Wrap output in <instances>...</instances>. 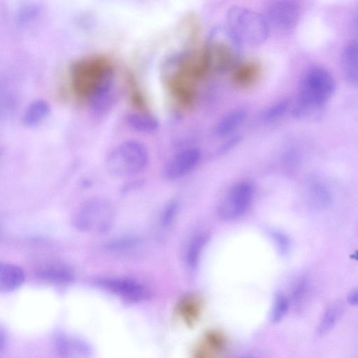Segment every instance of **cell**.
Here are the masks:
<instances>
[{"instance_id":"obj_1","label":"cell","mask_w":358,"mask_h":358,"mask_svg":"<svg viewBox=\"0 0 358 358\" xmlns=\"http://www.w3.org/2000/svg\"><path fill=\"white\" fill-rule=\"evenodd\" d=\"M71 84L74 94L87 103L100 92L115 85L111 62L101 56L78 60L71 68Z\"/></svg>"},{"instance_id":"obj_2","label":"cell","mask_w":358,"mask_h":358,"mask_svg":"<svg viewBox=\"0 0 358 358\" xmlns=\"http://www.w3.org/2000/svg\"><path fill=\"white\" fill-rule=\"evenodd\" d=\"M336 83L331 73L321 66H313L303 74L298 99L292 108L297 118L316 115L333 95Z\"/></svg>"},{"instance_id":"obj_3","label":"cell","mask_w":358,"mask_h":358,"mask_svg":"<svg viewBox=\"0 0 358 358\" xmlns=\"http://www.w3.org/2000/svg\"><path fill=\"white\" fill-rule=\"evenodd\" d=\"M226 23L227 32L240 46L259 45L266 41L270 31L263 15L241 6L227 10Z\"/></svg>"},{"instance_id":"obj_4","label":"cell","mask_w":358,"mask_h":358,"mask_svg":"<svg viewBox=\"0 0 358 358\" xmlns=\"http://www.w3.org/2000/svg\"><path fill=\"white\" fill-rule=\"evenodd\" d=\"M148 160V151L141 142L127 140L119 144L108 154L106 168L111 176L127 177L143 170Z\"/></svg>"},{"instance_id":"obj_5","label":"cell","mask_w":358,"mask_h":358,"mask_svg":"<svg viewBox=\"0 0 358 358\" xmlns=\"http://www.w3.org/2000/svg\"><path fill=\"white\" fill-rule=\"evenodd\" d=\"M115 218V210L108 201L94 199L83 203L76 210L73 222L83 232L101 234L108 231Z\"/></svg>"},{"instance_id":"obj_6","label":"cell","mask_w":358,"mask_h":358,"mask_svg":"<svg viewBox=\"0 0 358 358\" xmlns=\"http://www.w3.org/2000/svg\"><path fill=\"white\" fill-rule=\"evenodd\" d=\"M253 195L254 189L250 182L242 181L234 185L218 206L219 216L226 221L238 219L248 210Z\"/></svg>"},{"instance_id":"obj_7","label":"cell","mask_w":358,"mask_h":358,"mask_svg":"<svg viewBox=\"0 0 358 358\" xmlns=\"http://www.w3.org/2000/svg\"><path fill=\"white\" fill-rule=\"evenodd\" d=\"M300 6L292 0L271 1L266 7L265 17L269 28L283 33L293 30L300 18Z\"/></svg>"},{"instance_id":"obj_8","label":"cell","mask_w":358,"mask_h":358,"mask_svg":"<svg viewBox=\"0 0 358 358\" xmlns=\"http://www.w3.org/2000/svg\"><path fill=\"white\" fill-rule=\"evenodd\" d=\"M96 283L103 289L133 302L142 301L149 297L147 287L131 278H101L96 280Z\"/></svg>"},{"instance_id":"obj_9","label":"cell","mask_w":358,"mask_h":358,"mask_svg":"<svg viewBox=\"0 0 358 358\" xmlns=\"http://www.w3.org/2000/svg\"><path fill=\"white\" fill-rule=\"evenodd\" d=\"M201 152L197 148H188L176 154L166 164L164 174L166 179L176 180L192 172L199 164Z\"/></svg>"},{"instance_id":"obj_10","label":"cell","mask_w":358,"mask_h":358,"mask_svg":"<svg viewBox=\"0 0 358 358\" xmlns=\"http://www.w3.org/2000/svg\"><path fill=\"white\" fill-rule=\"evenodd\" d=\"M55 348L59 358H90L92 348L85 341L66 335L59 334L55 339Z\"/></svg>"},{"instance_id":"obj_11","label":"cell","mask_w":358,"mask_h":358,"mask_svg":"<svg viewBox=\"0 0 358 358\" xmlns=\"http://www.w3.org/2000/svg\"><path fill=\"white\" fill-rule=\"evenodd\" d=\"M341 69L345 80L358 87V41L348 43L341 55Z\"/></svg>"},{"instance_id":"obj_12","label":"cell","mask_w":358,"mask_h":358,"mask_svg":"<svg viewBox=\"0 0 358 358\" xmlns=\"http://www.w3.org/2000/svg\"><path fill=\"white\" fill-rule=\"evenodd\" d=\"M25 275L19 266L9 264H0V290L9 292L18 289L24 282Z\"/></svg>"},{"instance_id":"obj_13","label":"cell","mask_w":358,"mask_h":358,"mask_svg":"<svg viewBox=\"0 0 358 358\" xmlns=\"http://www.w3.org/2000/svg\"><path fill=\"white\" fill-rule=\"evenodd\" d=\"M344 313L345 306L343 303L336 301L329 304L317 325L316 335L321 337L329 333L340 321Z\"/></svg>"},{"instance_id":"obj_14","label":"cell","mask_w":358,"mask_h":358,"mask_svg":"<svg viewBox=\"0 0 358 358\" xmlns=\"http://www.w3.org/2000/svg\"><path fill=\"white\" fill-rule=\"evenodd\" d=\"M50 103L43 99L31 101L25 108L22 120L27 127H34L43 122L50 115Z\"/></svg>"},{"instance_id":"obj_15","label":"cell","mask_w":358,"mask_h":358,"mask_svg":"<svg viewBox=\"0 0 358 358\" xmlns=\"http://www.w3.org/2000/svg\"><path fill=\"white\" fill-rule=\"evenodd\" d=\"M127 124L134 131L152 134L158 130L159 122L153 115L144 112L130 113L125 117Z\"/></svg>"},{"instance_id":"obj_16","label":"cell","mask_w":358,"mask_h":358,"mask_svg":"<svg viewBox=\"0 0 358 358\" xmlns=\"http://www.w3.org/2000/svg\"><path fill=\"white\" fill-rule=\"evenodd\" d=\"M247 112L237 108L226 114L216 124L214 133L217 136L224 137L236 131L245 121Z\"/></svg>"},{"instance_id":"obj_17","label":"cell","mask_w":358,"mask_h":358,"mask_svg":"<svg viewBox=\"0 0 358 358\" xmlns=\"http://www.w3.org/2000/svg\"><path fill=\"white\" fill-rule=\"evenodd\" d=\"M36 276L43 281L54 284L71 282L74 278L72 271L63 265L50 264L40 268Z\"/></svg>"},{"instance_id":"obj_18","label":"cell","mask_w":358,"mask_h":358,"mask_svg":"<svg viewBox=\"0 0 358 358\" xmlns=\"http://www.w3.org/2000/svg\"><path fill=\"white\" fill-rule=\"evenodd\" d=\"M308 196L311 205L317 208H325L331 201L328 188L322 182L313 181L308 189Z\"/></svg>"},{"instance_id":"obj_19","label":"cell","mask_w":358,"mask_h":358,"mask_svg":"<svg viewBox=\"0 0 358 358\" xmlns=\"http://www.w3.org/2000/svg\"><path fill=\"white\" fill-rule=\"evenodd\" d=\"M207 241L208 237L204 234H199L190 241L185 255V261L189 269L194 271L197 267Z\"/></svg>"},{"instance_id":"obj_20","label":"cell","mask_w":358,"mask_h":358,"mask_svg":"<svg viewBox=\"0 0 358 358\" xmlns=\"http://www.w3.org/2000/svg\"><path fill=\"white\" fill-rule=\"evenodd\" d=\"M291 301L283 293H277L273 300L269 312V321L272 324L280 322L287 315L290 308Z\"/></svg>"},{"instance_id":"obj_21","label":"cell","mask_w":358,"mask_h":358,"mask_svg":"<svg viewBox=\"0 0 358 358\" xmlns=\"http://www.w3.org/2000/svg\"><path fill=\"white\" fill-rule=\"evenodd\" d=\"M292 108L289 99L278 101L265 108L261 113V119L265 122H273L282 118Z\"/></svg>"},{"instance_id":"obj_22","label":"cell","mask_w":358,"mask_h":358,"mask_svg":"<svg viewBox=\"0 0 358 358\" xmlns=\"http://www.w3.org/2000/svg\"><path fill=\"white\" fill-rule=\"evenodd\" d=\"M40 11V6L34 3L23 5L17 12V22L24 24L32 20Z\"/></svg>"},{"instance_id":"obj_23","label":"cell","mask_w":358,"mask_h":358,"mask_svg":"<svg viewBox=\"0 0 358 358\" xmlns=\"http://www.w3.org/2000/svg\"><path fill=\"white\" fill-rule=\"evenodd\" d=\"M257 73V67L251 64L240 66L235 76L236 81L242 85L248 83L255 78Z\"/></svg>"},{"instance_id":"obj_24","label":"cell","mask_w":358,"mask_h":358,"mask_svg":"<svg viewBox=\"0 0 358 358\" xmlns=\"http://www.w3.org/2000/svg\"><path fill=\"white\" fill-rule=\"evenodd\" d=\"M178 210V203L176 200L170 201L165 206L161 217V225L168 227L173 222Z\"/></svg>"},{"instance_id":"obj_25","label":"cell","mask_w":358,"mask_h":358,"mask_svg":"<svg viewBox=\"0 0 358 358\" xmlns=\"http://www.w3.org/2000/svg\"><path fill=\"white\" fill-rule=\"evenodd\" d=\"M269 233L280 254L286 255L290 247V242L287 236L278 231H271Z\"/></svg>"},{"instance_id":"obj_26","label":"cell","mask_w":358,"mask_h":358,"mask_svg":"<svg viewBox=\"0 0 358 358\" xmlns=\"http://www.w3.org/2000/svg\"><path fill=\"white\" fill-rule=\"evenodd\" d=\"M135 243V240L132 239H120L109 243L108 248L113 250L124 249L128 247H131V245H134Z\"/></svg>"},{"instance_id":"obj_27","label":"cell","mask_w":358,"mask_h":358,"mask_svg":"<svg viewBox=\"0 0 358 358\" xmlns=\"http://www.w3.org/2000/svg\"><path fill=\"white\" fill-rule=\"evenodd\" d=\"M346 301L350 306H358V288L354 289L348 294Z\"/></svg>"},{"instance_id":"obj_28","label":"cell","mask_w":358,"mask_h":358,"mask_svg":"<svg viewBox=\"0 0 358 358\" xmlns=\"http://www.w3.org/2000/svg\"><path fill=\"white\" fill-rule=\"evenodd\" d=\"M241 140V137L239 136H234L230 138L225 144L223 145L220 151L225 152L234 146H235L237 143H238Z\"/></svg>"},{"instance_id":"obj_29","label":"cell","mask_w":358,"mask_h":358,"mask_svg":"<svg viewBox=\"0 0 358 358\" xmlns=\"http://www.w3.org/2000/svg\"><path fill=\"white\" fill-rule=\"evenodd\" d=\"M352 27L355 32L358 34V12L353 17Z\"/></svg>"},{"instance_id":"obj_30","label":"cell","mask_w":358,"mask_h":358,"mask_svg":"<svg viewBox=\"0 0 358 358\" xmlns=\"http://www.w3.org/2000/svg\"><path fill=\"white\" fill-rule=\"evenodd\" d=\"M240 358H253V357H252L250 356H243V357H240Z\"/></svg>"}]
</instances>
